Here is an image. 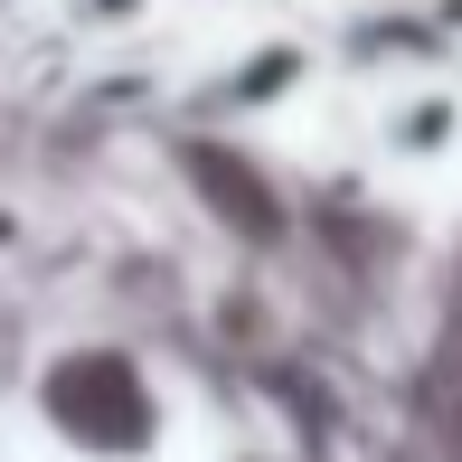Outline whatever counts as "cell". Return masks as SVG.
Returning <instances> with one entry per match:
<instances>
[{"mask_svg": "<svg viewBox=\"0 0 462 462\" xmlns=\"http://www.w3.org/2000/svg\"><path fill=\"white\" fill-rule=\"evenodd\" d=\"M38 406H48V425L67 434L76 453H104V462L142 453V444L161 434V387L142 377L133 349H114V340L57 349L48 377H38Z\"/></svg>", "mask_w": 462, "mask_h": 462, "instance_id": "obj_1", "label": "cell"}]
</instances>
